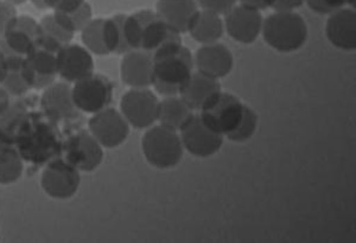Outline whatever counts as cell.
I'll return each instance as SVG.
<instances>
[{"mask_svg":"<svg viewBox=\"0 0 356 243\" xmlns=\"http://www.w3.org/2000/svg\"><path fill=\"white\" fill-rule=\"evenodd\" d=\"M126 44L130 51L156 53L159 49L183 43L181 33L166 24L156 11L145 8L124 18Z\"/></svg>","mask_w":356,"mask_h":243,"instance_id":"1","label":"cell"},{"mask_svg":"<svg viewBox=\"0 0 356 243\" xmlns=\"http://www.w3.org/2000/svg\"><path fill=\"white\" fill-rule=\"evenodd\" d=\"M154 82L152 87L159 95H178L183 85L194 73V56L183 43L169 45L152 53Z\"/></svg>","mask_w":356,"mask_h":243,"instance_id":"2","label":"cell"},{"mask_svg":"<svg viewBox=\"0 0 356 243\" xmlns=\"http://www.w3.org/2000/svg\"><path fill=\"white\" fill-rule=\"evenodd\" d=\"M261 35L265 43L275 51L295 53L308 41V25L295 11H275L264 19Z\"/></svg>","mask_w":356,"mask_h":243,"instance_id":"3","label":"cell"},{"mask_svg":"<svg viewBox=\"0 0 356 243\" xmlns=\"http://www.w3.org/2000/svg\"><path fill=\"white\" fill-rule=\"evenodd\" d=\"M142 150L147 162L159 170L177 167L184 147L179 134L164 126H151L142 138Z\"/></svg>","mask_w":356,"mask_h":243,"instance_id":"4","label":"cell"},{"mask_svg":"<svg viewBox=\"0 0 356 243\" xmlns=\"http://www.w3.org/2000/svg\"><path fill=\"white\" fill-rule=\"evenodd\" d=\"M245 107L239 97L221 90L203 106L199 114L211 130L227 138L240 125Z\"/></svg>","mask_w":356,"mask_h":243,"instance_id":"5","label":"cell"},{"mask_svg":"<svg viewBox=\"0 0 356 243\" xmlns=\"http://www.w3.org/2000/svg\"><path fill=\"white\" fill-rule=\"evenodd\" d=\"M74 105L77 110L87 114H97L107 108L113 97L112 82L100 74L75 82L72 87Z\"/></svg>","mask_w":356,"mask_h":243,"instance_id":"6","label":"cell"},{"mask_svg":"<svg viewBox=\"0 0 356 243\" xmlns=\"http://www.w3.org/2000/svg\"><path fill=\"white\" fill-rule=\"evenodd\" d=\"M159 100L149 88H131L120 100V113L137 130L154 126L158 120Z\"/></svg>","mask_w":356,"mask_h":243,"instance_id":"7","label":"cell"},{"mask_svg":"<svg viewBox=\"0 0 356 243\" xmlns=\"http://www.w3.org/2000/svg\"><path fill=\"white\" fill-rule=\"evenodd\" d=\"M81 183L80 171L67 160L49 162L42 172L41 187L50 199L65 201L73 199Z\"/></svg>","mask_w":356,"mask_h":243,"instance_id":"8","label":"cell"},{"mask_svg":"<svg viewBox=\"0 0 356 243\" xmlns=\"http://www.w3.org/2000/svg\"><path fill=\"white\" fill-rule=\"evenodd\" d=\"M184 150L199 158H207L218 153L223 145V135L211 130L203 122L200 114L194 113L179 130Z\"/></svg>","mask_w":356,"mask_h":243,"instance_id":"9","label":"cell"},{"mask_svg":"<svg viewBox=\"0 0 356 243\" xmlns=\"http://www.w3.org/2000/svg\"><path fill=\"white\" fill-rule=\"evenodd\" d=\"M130 127L124 115L110 107L93 114L88 122L89 133L105 149L122 145L129 138Z\"/></svg>","mask_w":356,"mask_h":243,"instance_id":"10","label":"cell"},{"mask_svg":"<svg viewBox=\"0 0 356 243\" xmlns=\"http://www.w3.org/2000/svg\"><path fill=\"white\" fill-rule=\"evenodd\" d=\"M264 17L261 11L236 4L225 15V28L232 40L241 44H251L261 33Z\"/></svg>","mask_w":356,"mask_h":243,"instance_id":"11","label":"cell"},{"mask_svg":"<svg viewBox=\"0 0 356 243\" xmlns=\"http://www.w3.org/2000/svg\"><path fill=\"white\" fill-rule=\"evenodd\" d=\"M65 160L79 171L92 172L104 160V147L89 132H80L67 142Z\"/></svg>","mask_w":356,"mask_h":243,"instance_id":"12","label":"cell"},{"mask_svg":"<svg viewBox=\"0 0 356 243\" xmlns=\"http://www.w3.org/2000/svg\"><path fill=\"white\" fill-rule=\"evenodd\" d=\"M94 74V60L88 50L79 44H67L57 55V76L75 83Z\"/></svg>","mask_w":356,"mask_h":243,"instance_id":"13","label":"cell"},{"mask_svg":"<svg viewBox=\"0 0 356 243\" xmlns=\"http://www.w3.org/2000/svg\"><path fill=\"white\" fill-rule=\"evenodd\" d=\"M194 65L197 72L220 80L228 76L234 67V56L226 45L216 42L211 44H204L196 51Z\"/></svg>","mask_w":356,"mask_h":243,"instance_id":"14","label":"cell"},{"mask_svg":"<svg viewBox=\"0 0 356 243\" xmlns=\"http://www.w3.org/2000/svg\"><path fill=\"white\" fill-rule=\"evenodd\" d=\"M325 36L335 48L343 51H355V8H342L329 15L325 24Z\"/></svg>","mask_w":356,"mask_h":243,"instance_id":"15","label":"cell"},{"mask_svg":"<svg viewBox=\"0 0 356 243\" xmlns=\"http://www.w3.org/2000/svg\"><path fill=\"white\" fill-rule=\"evenodd\" d=\"M122 81L131 88H149L154 82L152 55L143 50L125 53L120 63Z\"/></svg>","mask_w":356,"mask_h":243,"instance_id":"16","label":"cell"},{"mask_svg":"<svg viewBox=\"0 0 356 243\" xmlns=\"http://www.w3.org/2000/svg\"><path fill=\"white\" fill-rule=\"evenodd\" d=\"M199 11L196 0H158L156 4L158 16L181 35L189 31Z\"/></svg>","mask_w":356,"mask_h":243,"instance_id":"17","label":"cell"},{"mask_svg":"<svg viewBox=\"0 0 356 243\" xmlns=\"http://www.w3.org/2000/svg\"><path fill=\"white\" fill-rule=\"evenodd\" d=\"M38 35V22L33 17L17 16L1 37L16 53L26 56L36 47Z\"/></svg>","mask_w":356,"mask_h":243,"instance_id":"18","label":"cell"},{"mask_svg":"<svg viewBox=\"0 0 356 243\" xmlns=\"http://www.w3.org/2000/svg\"><path fill=\"white\" fill-rule=\"evenodd\" d=\"M221 90L219 80L206 76L200 72H195L191 74L186 85H183L178 97L194 112H200L203 106Z\"/></svg>","mask_w":356,"mask_h":243,"instance_id":"19","label":"cell"},{"mask_svg":"<svg viewBox=\"0 0 356 243\" xmlns=\"http://www.w3.org/2000/svg\"><path fill=\"white\" fill-rule=\"evenodd\" d=\"M42 108L53 119L72 118L77 110L74 105L72 87L62 82H54L42 95Z\"/></svg>","mask_w":356,"mask_h":243,"instance_id":"20","label":"cell"},{"mask_svg":"<svg viewBox=\"0 0 356 243\" xmlns=\"http://www.w3.org/2000/svg\"><path fill=\"white\" fill-rule=\"evenodd\" d=\"M225 24L221 16L218 13L211 12L200 8L199 12L191 23L188 33H191L194 41L201 44H211L222 38Z\"/></svg>","mask_w":356,"mask_h":243,"instance_id":"21","label":"cell"},{"mask_svg":"<svg viewBox=\"0 0 356 243\" xmlns=\"http://www.w3.org/2000/svg\"><path fill=\"white\" fill-rule=\"evenodd\" d=\"M193 114L194 110L178 95L166 97L159 101L157 122L166 128L179 132Z\"/></svg>","mask_w":356,"mask_h":243,"instance_id":"22","label":"cell"},{"mask_svg":"<svg viewBox=\"0 0 356 243\" xmlns=\"http://www.w3.org/2000/svg\"><path fill=\"white\" fill-rule=\"evenodd\" d=\"M38 41L37 44L43 45L45 48L60 51L65 45L70 44L73 41L74 33H69L58 24L53 15L43 17L38 22Z\"/></svg>","mask_w":356,"mask_h":243,"instance_id":"23","label":"cell"},{"mask_svg":"<svg viewBox=\"0 0 356 243\" xmlns=\"http://www.w3.org/2000/svg\"><path fill=\"white\" fill-rule=\"evenodd\" d=\"M57 55L58 51H54L43 45L36 44V47L26 55L25 61L35 73L43 76L56 77Z\"/></svg>","mask_w":356,"mask_h":243,"instance_id":"24","label":"cell"},{"mask_svg":"<svg viewBox=\"0 0 356 243\" xmlns=\"http://www.w3.org/2000/svg\"><path fill=\"white\" fill-rule=\"evenodd\" d=\"M21 156L11 147L0 146V184H13L21 178L23 174Z\"/></svg>","mask_w":356,"mask_h":243,"instance_id":"25","label":"cell"},{"mask_svg":"<svg viewBox=\"0 0 356 243\" xmlns=\"http://www.w3.org/2000/svg\"><path fill=\"white\" fill-rule=\"evenodd\" d=\"M53 16L62 28L75 35L76 33H81L82 30L93 19V10L92 6L86 1L85 4H82L73 12L54 11Z\"/></svg>","mask_w":356,"mask_h":243,"instance_id":"26","label":"cell"},{"mask_svg":"<svg viewBox=\"0 0 356 243\" xmlns=\"http://www.w3.org/2000/svg\"><path fill=\"white\" fill-rule=\"evenodd\" d=\"M104 21L105 18L92 19L87 26L81 31V40L89 53L97 56L110 55L106 48L105 37H104Z\"/></svg>","mask_w":356,"mask_h":243,"instance_id":"27","label":"cell"},{"mask_svg":"<svg viewBox=\"0 0 356 243\" xmlns=\"http://www.w3.org/2000/svg\"><path fill=\"white\" fill-rule=\"evenodd\" d=\"M0 85L6 90L8 95H15V97L24 95L31 90V85H29L26 76L23 72V67L21 69L3 72Z\"/></svg>","mask_w":356,"mask_h":243,"instance_id":"28","label":"cell"},{"mask_svg":"<svg viewBox=\"0 0 356 243\" xmlns=\"http://www.w3.org/2000/svg\"><path fill=\"white\" fill-rule=\"evenodd\" d=\"M258 128V115L250 106L245 107L243 120L238 126V128L229 134L227 138L234 142H243L251 139L254 135L255 131Z\"/></svg>","mask_w":356,"mask_h":243,"instance_id":"29","label":"cell"},{"mask_svg":"<svg viewBox=\"0 0 356 243\" xmlns=\"http://www.w3.org/2000/svg\"><path fill=\"white\" fill-rule=\"evenodd\" d=\"M25 57L10 48L3 37H0V68L3 72L21 69L24 65Z\"/></svg>","mask_w":356,"mask_h":243,"instance_id":"30","label":"cell"},{"mask_svg":"<svg viewBox=\"0 0 356 243\" xmlns=\"http://www.w3.org/2000/svg\"><path fill=\"white\" fill-rule=\"evenodd\" d=\"M305 3L314 12L328 16L347 5L346 0H305Z\"/></svg>","mask_w":356,"mask_h":243,"instance_id":"31","label":"cell"},{"mask_svg":"<svg viewBox=\"0 0 356 243\" xmlns=\"http://www.w3.org/2000/svg\"><path fill=\"white\" fill-rule=\"evenodd\" d=\"M196 3L202 10L225 16L238 4V0H196Z\"/></svg>","mask_w":356,"mask_h":243,"instance_id":"32","label":"cell"},{"mask_svg":"<svg viewBox=\"0 0 356 243\" xmlns=\"http://www.w3.org/2000/svg\"><path fill=\"white\" fill-rule=\"evenodd\" d=\"M18 16L17 15L16 6L10 4L5 0H0V37L4 35L13 19Z\"/></svg>","mask_w":356,"mask_h":243,"instance_id":"33","label":"cell"},{"mask_svg":"<svg viewBox=\"0 0 356 243\" xmlns=\"http://www.w3.org/2000/svg\"><path fill=\"white\" fill-rule=\"evenodd\" d=\"M305 0H277L273 5L275 11H295L303 6Z\"/></svg>","mask_w":356,"mask_h":243,"instance_id":"34","label":"cell"},{"mask_svg":"<svg viewBox=\"0 0 356 243\" xmlns=\"http://www.w3.org/2000/svg\"><path fill=\"white\" fill-rule=\"evenodd\" d=\"M277 0H238L239 4L245 5L248 8H255V10H266V8H273Z\"/></svg>","mask_w":356,"mask_h":243,"instance_id":"35","label":"cell"},{"mask_svg":"<svg viewBox=\"0 0 356 243\" xmlns=\"http://www.w3.org/2000/svg\"><path fill=\"white\" fill-rule=\"evenodd\" d=\"M30 1L38 10H48V8L55 10L61 0H30Z\"/></svg>","mask_w":356,"mask_h":243,"instance_id":"36","label":"cell"},{"mask_svg":"<svg viewBox=\"0 0 356 243\" xmlns=\"http://www.w3.org/2000/svg\"><path fill=\"white\" fill-rule=\"evenodd\" d=\"M8 97L10 95L6 93V90L0 85V115L8 110V105H10V97Z\"/></svg>","mask_w":356,"mask_h":243,"instance_id":"37","label":"cell"},{"mask_svg":"<svg viewBox=\"0 0 356 243\" xmlns=\"http://www.w3.org/2000/svg\"><path fill=\"white\" fill-rule=\"evenodd\" d=\"M5 1H8L10 4H13V6H17V5H22L26 3L28 0H5Z\"/></svg>","mask_w":356,"mask_h":243,"instance_id":"38","label":"cell"},{"mask_svg":"<svg viewBox=\"0 0 356 243\" xmlns=\"http://www.w3.org/2000/svg\"><path fill=\"white\" fill-rule=\"evenodd\" d=\"M1 73H3V70L0 68V80H1Z\"/></svg>","mask_w":356,"mask_h":243,"instance_id":"39","label":"cell"}]
</instances>
